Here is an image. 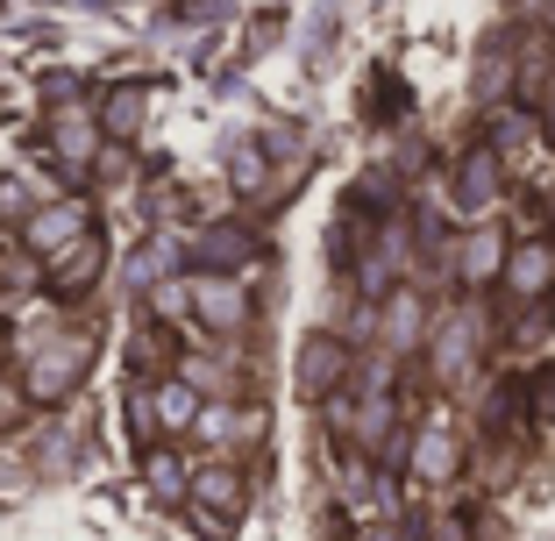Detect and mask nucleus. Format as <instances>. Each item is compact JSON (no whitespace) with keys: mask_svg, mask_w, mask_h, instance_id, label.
I'll return each instance as SVG.
<instances>
[{"mask_svg":"<svg viewBox=\"0 0 555 541\" xmlns=\"http://www.w3.org/2000/svg\"><path fill=\"white\" fill-rule=\"evenodd\" d=\"M86 371H93V343H86V335H50V343L29 349L22 385H29L36 407H57V399H72L86 385Z\"/></svg>","mask_w":555,"mask_h":541,"instance_id":"1","label":"nucleus"},{"mask_svg":"<svg viewBox=\"0 0 555 541\" xmlns=\"http://www.w3.org/2000/svg\"><path fill=\"white\" fill-rule=\"evenodd\" d=\"M43 136H50V150H57V165H72V171H93L100 157H107L100 107H86L79 93L65 100V86H57V93H50V107H43Z\"/></svg>","mask_w":555,"mask_h":541,"instance_id":"2","label":"nucleus"},{"mask_svg":"<svg viewBox=\"0 0 555 541\" xmlns=\"http://www.w3.org/2000/svg\"><path fill=\"white\" fill-rule=\"evenodd\" d=\"M86 235H100V229H93V207L65 193V199H43V207H36L29 221L15 229V243H22V257L57 263V257H72V249H79Z\"/></svg>","mask_w":555,"mask_h":541,"instance_id":"3","label":"nucleus"},{"mask_svg":"<svg viewBox=\"0 0 555 541\" xmlns=\"http://www.w3.org/2000/svg\"><path fill=\"white\" fill-rule=\"evenodd\" d=\"M263 263V235L243 221H214L185 243V279H243Z\"/></svg>","mask_w":555,"mask_h":541,"instance_id":"4","label":"nucleus"},{"mask_svg":"<svg viewBox=\"0 0 555 541\" xmlns=\"http://www.w3.org/2000/svg\"><path fill=\"white\" fill-rule=\"evenodd\" d=\"M449 199H456V214H470V229H477V221L506 199V157H499L491 143H477L456 165V179H449Z\"/></svg>","mask_w":555,"mask_h":541,"instance_id":"5","label":"nucleus"},{"mask_svg":"<svg viewBox=\"0 0 555 541\" xmlns=\"http://www.w3.org/2000/svg\"><path fill=\"white\" fill-rule=\"evenodd\" d=\"M193 321L207 335H243L257 329V293L243 279H193Z\"/></svg>","mask_w":555,"mask_h":541,"instance_id":"6","label":"nucleus"},{"mask_svg":"<svg viewBox=\"0 0 555 541\" xmlns=\"http://www.w3.org/2000/svg\"><path fill=\"white\" fill-rule=\"evenodd\" d=\"M193 513H207V520H221V527L243 520V513H249V477H243V463H229V456L193 463Z\"/></svg>","mask_w":555,"mask_h":541,"instance_id":"7","label":"nucleus"},{"mask_svg":"<svg viewBox=\"0 0 555 541\" xmlns=\"http://www.w3.org/2000/svg\"><path fill=\"white\" fill-rule=\"evenodd\" d=\"M349 349H343V335H307L299 343V392L307 399H335L343 392V377H349Z\"/></svg>","mask_w":555,"mask_h":541,"instance_id":"8","label":"nucleus"},{"mask_svg":"<svg viewBox=\"0 0 555 541\" xmlns=\"http://www.w3.org/2000/svg\"><path fill=\"white\" fill-rule=\"evenodd\" d=\"M427 363H435V377H441V385H456V377L477 363V321H470L463 307L435 321V335H427Z\"/></svg>","mask_w":555,"mask_h":541,"instance_id":"9","label":"nucleus"},{"mask_svg":"<svg viewBox=\"0 0 555 541\" xmlns=\"http://www.w3.org/2000/svg\"><path fill=\"white\" fill-rule=\"evenodd\" d=\"M506 263H513V243H506V229H491V221H477L470 235H463V249H456V279L470 285H499L506 279Z\"/></svg>","mask_w":555,"mask_h":541,"instance_id":"10","label":"nucleus"},{"mask_svg":"<svg viewBox=\"0 0 555 541\" xmlns=\"http://www.w3.org/2000/svg\"><path fill=\"white\" fill-rule=\"evenodd\" d=\"M499 285H506L520 307L548 299L555 293V243H534V235H527V243H513V263H506V279H499Z\"/></svg>","mask_w":555,"mask_h":541,"instance_id":"11","label":"nucleus"},{"mask_svg":"<svg viewBox=\"0 0 555 541\" xmlns=\"http://www.w3.org/2000/svg\"><path fill=\"white\" fill-rule=\"evenodd\" d=\"M143 407H150V427H157V435H193V427L207 421V399H199V385H185V377H164Z\"/></svg>","mask_w":555,"mask_h":541,"instance_id":"12","label":"nucleus"},{"mask_svg":"<svg viewBox=\"0 0 555 541\" xmlns=\"http://www.w3.org/2000/svg\"><path fill=\"white\" fill-rule=\"evenodd\" d=\"M100 271H107V235H86L72 257L43 263V285L57 299H79V293H93V285H100Z\"/></svg>","mask_w":555,"mask_h":541,"instance_id":"13","label":"nucleus"},{"mask_svg":"<svg viewBox=\"0 0 555 541\" xmlns=\"http://www.w3.org/2000/svg\"><path fill=\"white\" fill-rule=\"evenodd\" d=\"M421 485H449V477L463 471V442L449 435V427H421L413 435V463H406Z\"/></svg>","mask_w":555,"mask_h":541,"instance_id":"14","label":"nucleus"},{"mask_svg":"<svg viewBox=\"0 0 555 541\" xmlns=\"http://www.w3.org/2000/svg\"><path fill=\"white\" fill-rule=\"evenodd\" d=\"M135 471H143V485H150V492L164 499V506H185V499H193V471H185V456H179V449L150 442Z\"/></svg>","mask_w":555,"mask_h":541,"instance_id":"15","label":"nucleus"},{"mask_svg":"<svg viewBox=\"0 0 555 541\" xmlns=\"http://www.w3.org/2000/svg\"><path fill=\"white\" fill-rule=\"evenodd\" d=\"M421 335H427V307H421V293H413V285L385 293V349H392V357H406V349H421Z\"/></svg>","mask_w":555,"mask_h":541,"instance_id":"16","label":"nucleus"},{"mask_svg":"<svg viewBox=\"0 0 555 541\" xmlns=\"http://www.w3.org/2000/svg\"><path fill=\"white\" fill-rule=\"evenodd\" d=\"M143 115H150L143 86H107V93H100V129H107V143H135V136H143Z\"/></svg>","mask_w":555,"mask_h":541,"instance_id":"17","label":"nucleus"},{"mask_svg":"<svg viewBox=\"0 0 555 541\" xmlns=\"http://www.w3.org/2000/svg\"><path fill=\"white\" fill-rule=\"evenodd\" d=\"M29 385H22V377H0V442H8V435H15L22 421H29Z\"/></svg>","mask_w":555,"mask_h":541,"instance_id":"18","label":"nucleus"},{"mask_svg":"<svg viewBox=\"0 0 555 541\" xmlns=\"http://www.w3.org/2000/svg\"><path fill=\"white\" fill-rule=\"evenodd\" d=\"M29 185H22V179H0V221H29Z\"/></svg>","mask_w":555,"mask_h":541,"instance_id":"19","label":"nucleus"},{"mask_svg":"<svg viewBox=\"0 0 555 541\" xmlns=\"http://www.w3.org/2000/svg\"><path fill=\"white\" fill-rule=\"evenodd\" d=\"M427 541H470V513H441V520L427 527Z\"/></svg>","mask_w":555,"mask_h":541,"instance_id":"20","label":"nucleus"},{"mask_svg":"<svg viewBox=\"0 0 555 541\" xmlns=\"http://www.w3.org/2000/svg\"><path fill=\"white\" fill-rule=\"evenodd\" d=\"M527 399H534V407H541V413H555V371H541V377H534V385H527Z\"/></svg>","mask_w":555,"mask_h":541,"instance_id":"21","label":"nucleus"},{"mask_svg":"<svg viewBox=\"0 0 555 541\" xmlns=\"http://www.w3.org/2000/svg\"><path fill=\"white\" fill-rule=\"evenodd\" d=\"M541 143L555 150V93H548V107H541Z\"/></svg>","mask_w":555,"mask_h":541,"instance_id":"22","label":"nucleus"},{"mask_svg":"<svg viewBox=\"0 0 555 541\" xmlns=\"http://www.w3.org/2000/svg\"><path fill=\"white\" fill-rule=\"evenodd\" d=\"M548 221H555V185H548Z\"/></svg>","mask_w":555,"mask_h":541,"instance_id":"23","label":"nucleus"}]
</instances>
